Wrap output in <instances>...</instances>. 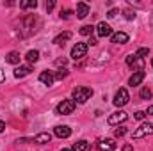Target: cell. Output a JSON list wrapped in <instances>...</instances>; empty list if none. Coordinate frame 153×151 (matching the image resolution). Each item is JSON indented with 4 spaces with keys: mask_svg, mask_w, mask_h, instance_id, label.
<instances>
[{
    "mask_svg": "<svg viewBox=\"0 0 153 151\" xmlns=\"http://www.w3.org/2000/svg\"><path fill=\"white\" fill-rule=\"evenodd\" d=\"M41 27V20H39L36 14H30V16H25L20 20V29H18V36L20 38H29L32 34L38 32V29Z\"/></svg>",
    "mask_w": 153,
    "mask_h": 151,
    "instance_id": "obj_1",
    "label": "cell"
},
{
    "mask_svg": "<svg viewBox=\"0 0 153 151\" xmlns=\"http://www.w3.org/2000/svg\"><path fill=\"white\" fill-rule=\"evenodd\" d=\"M93 96V89L91 87H75L73 89V101L75 103H85L89 98Z\"/></svg>",
    "mask_w": 153,
    "mask_h": 151,
    "instance_id": "obj_2",
    "label": "cell"
},
{
    "mask_svg": "<svg viewBox=\"0 0 153 151\" xmlns=\"http://www.w3.org/2000/svg\"><path fill=\"white\" fill-rule=\"evenodd\" d=\"M75 107H76V103L73 100H62V101L57 105L55 112L59 114V115H70V114H73Z\"/></svg>",
    "mask_w": 153,
    "mask_h": 151,
    "instance_id": "obj_3",
    "label": "cell"
},
{
    "mask_svg": "<svg viewBox=\"0 0 153 151\" xmlns=\"http://www.w3.org/2000/svg\"><path fill=\"white\" fill-rule=\"evenodd\" d=\"M148 135H153V124L143 123V124L132 133V139H143V137H148Z\"/></svg>",
    "mask_w": 153,
    "mask_h": 151,
    "instance_id": "obj_4",
    "label": "cell"
},
{
    "mask_svg": "<svg viewBox=\"0 0 153 151\" xmlns=\"http://www.w3.org/2000/svg\"><path fill=\"white\" fill-rule=\"evenodd\" d=\"M114 105L116 107H125L128 101H130V94H128V91L125 89V87H121L117 93H116V96H114Z\"/></svg>",
    "mask_w": 153,
    "mask_h": 151,
    "instance_id": "obj_5",
    "label": "cell"
},
{
    "mask_svg": "<svg viewBox=\"0 0 153 151\" xmlns=\"http://www.w3.org/2000/svg\"><path fill=\"white\" fill-rule=\"evenodd\" d=\"M85 53H87V43H76L75 46L71 48V59H84L85 57Z\"/></svg>",
    "mask_w": 153,
    "mask_h": 151,
    "instance_id": "obj_6",
    "label": "cell"
},
{
    "mask_svg": "<svg viewBox=\"0 0 153 151\" xmlns=\"http://www.w3.org/2000/svg\"><path fill=\"white\" fill-rule=\"evenodd\" d=\"M128 119V114L125 112V110H117V112H114V114H111L109 115V124H121V123H125Z\"/></svg>",
    "mask_w": 153,
    "mask_h": 151,
    "instance_id": "obj_7",
    "label": "cell"
},
{
    "mask_svg": "<svg viewBox=\"0 0 153 151\" xmlns=\"http://www.w3.org/2000/svg\"><path fill=\"white\" fill-rule=\"evenodd\" d=\"M94 30H96V34H98L100 38H109V36H112V29H111L109 23H105V21H100V23L94 27Z\"/></svg>",
    "mask_w": 153,
    "mask_h": 151,
    "instance_id": "obj_8",
    "label": "cell"
},
{
    "mask_svg": "<svg viewBox=\"0 0 153 151\" xmlns=\"http://www.w3.org/2000/svg\"><path fill=\"white\" fill-rule=\"evenodd\" d=\"M53 135L59 137V139H68L71 135V128L66 126V124H59V126L53 128Z\"/></svg>",
    "mask_w": 153,
    "mask_h": 151,
    "instance_id": "obj_9",
    "label": "cell"
},
{
    "mask_svg": "<svg viewBox=\"0 0 153 151\" xmlns=\"http://www.w3.org/2000/svg\"><path fill=\"white\" fill-rule=\"evenodd\" d=\"M96 148L98 151H116V142L112 139H103V141H98Z\"/></svg>",
    "mask_w": 153,
    "mask_h": 151,
    "instance_id": "obj_10",
    "label": "cell"
},
{
    "mask_svg": "<svg viewBox=\"0 0 153 151\" xmlns=\"http://www.w3.org/2000/svg\"><path fill=\"white\" fill-rule=\"evenodd\" d=\"M39 82L41 84H45V85H53V82H55V78H53V73L52 71H41V75H39Z\"/></svg>",
    "mask_w": 153,
    "mask_h": 151,
    "instance_id": "obj_11",
    "label": "cell"
},
{
    "mask_svg": "<svg viewBox=\"0 0 153 151\" xmlns=\"http://www.w3.org/2000/svg\"><path fill=\"white\" fill-rule=\"evenodd\" d=\"M144 76H146V73H144V71H137V73H134V75L128 78V85H130V87L139 85V84L144 80Z\"/></svg>",
    "mask_w": 153,
    "mask_h": 151,
    "instance_id": "obj_12",
    "label": "cell"
},
{
    "mask_svg": "<svg viewBox=\"0 0 153 151\" xmlns=\"http://www.w3.org/2000/svg\"><path fill=\"white\" fill-rule=\"evenodd\" d=\"M87 14H89V5H87L85 2H78V4H76V18L84 20Z\"/></svg>",
    "mask_w": 153,
    "mask_h": 151,
    "instance_id": "obj_13",
    "label": "cell"
},
{
    "mask_svg": "<svg viewBox=\"0 0 153 151\" xmlns=\"http://www.w3.org/2000/svg\"><path fill=\"white\" fill-rule=\"evenodd\" d=\"M111 41L114 44H125V43H128V34L126 32H116L111 36Z\"/></svg>",
    "mask_w": 153,
    "mask_h": 151,
    "instance_id": "obj_14",
    "label": "cell"
},
{
    "mask_svg": "<svg viewBox=\"0 0 153 151\" xmlns=\"http://www.w3.org/2000/svg\"><path fill=\"white\" fill-rule=\"evenodd\" d=\"M50 141H52V133H48V132H41V133H38L34 137V142L36 144H48Z\"/></svg>",
    "mask_w": 153,
    "mask_h": 151,
    "instance_id": "obj_15",
    "label": "cell"
},
{
    "mask_svg": "<svg viewBox=\"0 0 153 151\" xmlns=\"http://www.w3.org/2000/svg\"><path fill=\"white\" fill-rule=\"evenodd\" d=\"M30 71H32V68H30V66H18V68L14 70V73H13V75L16 76V78H23V76L29 75Z\"/></svg>",
    "mask_w": 153,
    "mask_h": 151,
    "instance_id": "obj_16",
    "label": "cell"
},
{
    "mask_svg": "<svg viewBox=\"0 0 153 151\" xmlns=\"http://www.w3.org/2000/svg\"><path fill=\"white\" fill-rule=\"evenodd\" d=\"M70 39H71V32H62V34H59L57 38L53 39V43H55L57 46H64V43L70 41Z\"/></svg>",
    "mask_w": 153,
    "mask_h": 151,
    "instance_id": "obj_17",
    "label": "cell"
},
{
    "mask_svg": "<svg viewBox=\"0 0 153 151\" xmlns=\"http://www.w3.org/2000/svg\"><path fill=\"white\" fill-rule=\"evenodd\" d=\"M20 53L18 52H9L7 55H5V62H9V64H20Z\"/></svg>",
    "mask_w": 153,
    "mask_h": 151,
    "instance_id": "obj_18",
    "label": "cell"
},
{
    "mask_svg": "<svg viewBox=\"0 0 153 151\" xmlns=\"http://www.w3.org/2000/svg\"><path fill=\"white\" fill-rule=\"evenodd\" d=\"M25 59H27L30 64L38 62V61H39V52H38V50H29V52H27V55H25Z\"/></svg>",
    "mask_w": 153,
    "mask_h": 151,
    "instance_id": "obj_19",
    "label": "cell"
},
{
    "mask_svg": "<svg viewBox=\"0 0 153 151\" xmlns=\"http://www.w3.org/2000/svg\"><path fill=\"white\" fill-rule=\"evenodd\" d=\"M87 150H89V142L87 141H78L71 148V151H87Z\"/></svg>",
    "mask_w": 153,
    "mask_h": 151,
    "instance_id": "obj_20",
    "label": "cell"
},
{
    "mask_svg": "<svg viewBox=\"0 0 153 151\" xmlns=\"http://www.w3.org/2000/svg\"><path fill=\"white\" fill-rule=\"evenodd\" d=\"M38 7V2L36 0H23V2H20V9H36Z\"/></svg>",
    "mask_w": 153,
    "mask_h": 151,
    "instance_id": "obj_21",
    "label": "cell"
},
{
    "mask_svg": "<svg viewBox=\"0 0 153 151\" xmlns=\"http://www.w3.org/2000/svg\"><path fill=\"white\" fill-rule=\"evenodd\" d=\"M143 68H144V59H139V57H135V61H134V64H132V70H135L134 73H137V71H143Z\"/></svg>",
    "mask_w": 153,
    "mask_h": 151,
    "instance_id": "obj_22",
    "label": "cell"
},
{
    "mask_svg": "<svg viewBox=\"0 0 153 151\" xmlns=\"http://www.w3.org/2000/svg\"><path fill=\"white\" fill-rule=\"evenodd\" d=\"M93 32H94V27H93V25H84V27L80 29V34H82V36H91Z\"/></svg>",
    "mask_w": 153,
    "mask_h": 151,
    "instance_id": "obj_23",
    "label": "cell"
},
{
    "mask_svg": "<svg viewBox=\"0 0 153 151\" xmlns=\"http://www.w3.org/2000/svg\"><path fill=\"white\" fill-rule=\"evenodd\" d=\"M66 76H68V70H66V68H62V70H59V71L53 73V78H55V80H62V78H66Z\"/></svg>",
    "mask_w": 153,
    "mask_h": 151,
    "instance_id": "obj_24",
    "label": "cell"
},
{
    "mask_svg": "<svg viewBox=\"0 0 153 151\" xmlns=\"http://www.w3.org/2000/svg\"><path fill=\"white\" fill-rule=\"evenodd\" d=\"M123 16H125L126 20H135V16H137V14H135V11H134V9H125V11H123Z\"/></svg>",
    "mask_w": 153,
    "mask_h": 151,
    "instance_id": "obj_25",
    "label": "cell"
},
{
    "mask_svg": "<svg viewBox=\"0 0 153 151\" xmlns=\"http://www.w3.org/2000/svg\"><path fill=\"white\" fill-rule=\"evenodd\" d=\"M139 96H141L143 100H150V98H152V91H150L148 87H143L141 93H139Z\"/></svg>",
    "mask_w": 153,
    "mask_h": 151,
    "instance_id": "obj_26",
    "label": "cell"
},
{
    "mask_svg": "<svg viewBox=\"0 0 153 151\" xmlns=\"http://www.w3.org/2000/svg\"><path fill=\"white\" fill-rule=\"evenodd\" d=\"M114 135L117 137V139H121V137H125V135H126V128H125V126H119V128H116Z\"/></svg>",
    "mask_w": 153,
    "mask_h": 151,
    "instance_id": "obj_27",
    "label": "cell"
},
{
    "mask_svg": "<svg viewBox=\"0 0 153 151\" xmlns=\"http://www.w3.org/2000/svg\"><path fill=\"white\" fill-rule=\"evenodd\" d=\"M148 53H150V50H148V48H139V50H137V53H135V57H139V59H144Z\"/></svg>",
    "mask_w": 153,
    "mask_h": 151,
    "instance_id": "obj_28",
    "label": "cell"
},
{
    "mask_svg": "<svg viewBox=\"0 0 153 151\" xmlns=\"http://www.w3.org/2000/svg\"><path fill=\"white\" fill-rule=\"evenodd\" d=\"M134 117H135V119H139V121H143V119L146 117V112H143V110H137V112L134 114Z\"/></svg>",
    "mask_w": 153,
    "mask_h": 151,
    "instance_id": "obj_29",
    "label": "cell"
},
{
    "mask_svg": "<svg viewBox=\"0 0 153 151\" xmlns=\"http://www.w3.org/2000/svg\"><path fill=\"white\" fill-rule=\"evenodd\" d=\"M117 14H119V11H117V9H111V11L107 13V18H116Z\"/></svg>",
    "mask_w": 153,
    "mask_h": 151,
    "instance_id": "obj_30",
    "label": "cell"
},
{
    "mask_svg": "<svg viewBox=\"0 0 153 151\" xmlns=\"http://www.w3.org/2000/svg\"><path fill=\"white\" fill-rule=\"evenodd\" d=\"M55 64H57V66H66V64H68V59H66V57L57 59V61H55Z\"/></svg>",
    "mask_w": 153,
    "mask_h": 151,
    "instance_id": "obj_31",
    "label": "cell"
},
{
    "mask_svg": "<svg viewBox=\"0 0 153 151\" xmlns=\"http://www.w3.org/2000/svg\"><path fill=\"white\" fill-rule=\"evenodd\" d=\"M53 7H55V2H53V0H48V2H46V11L50 13Z\"/></svg>",
    "mask_w": 153,
    "mask_h": 151,
    "instance_id": "obj_32",
    "label": "cell"
},
{
    "mask_svg": "<svg viewBox=\"0 0 153 151\" xmlns=\"http://www.w3.org/2000/svg\"><path fill=\"white\" fill-rule=\"evenodd\" d=\"M70 14H71V11H70V9L61 11V18H64V20H66V18H70Z\"/></svg>",
    "mask_w": 153,
    "mask_h": 151,
    "instance_id": "obj_33",
    "label": "cell"
},
{
    "mask_svg": "<svg viewBox=\"0 0 153 151\" xmlns=\"http://www.w3.org/2000/svg\"><path fill=\"white\" fill-rule=\"evenodd\" d=\"M134 61H135V55H128V57H126V64H128V66H132Z\"/></svg>",
    "mask_w": 153,
    "mask_h": 151,
    "instance_id": "obj_34",
    "label": "cell"
},
{
    "mask_svg": "<svg viewBox=\"0 0 153 151\" xmlns=\"http://www.w3.org/2000/svg\"><path fill=\"white\" fill-rule=\"evenodd\" d=\"M132 150H134L132 144H125V146H123V151H132Z\"/></svg>",
    "mask_w": 153,
    "mask_h": 151,
    "instance_id": "obj_35",
    "label": "cell"
},
{
    "mask_svg": "<svg viewBox=\"0 0 153 151\" xmlns=\"http://www.w3.org/2000/svg\"><path fill=\"white\" fill-rule=\"evenodd\" d=\"M89 44H91V46H94V44H98V43H96V39H94V38H91V39H89Z\"/></svg>",
    "mask_w": 153,
    "mask_h": 151,
    "instance_id": "obj_36",
    "label": "cell"
},
{
    "mask_svg": "<svg viewBox=\"0 0 153 151\" xmlns=\"http://www.w3.org/2000/svg\"><path fill=\"white\" fill-rule=\"evenodd\" d=\"M4 78H5V75H4V70H0V84L4 82Z\"/></svg>",
    "mask_w": 153,
    "mask_h": 151,
    "instance_id": "obj_37",
    "label": "cell"
},
{
    "mask_svg": "<svg viewBox=\"0 0 153 151\" xmlns=\"http://www.w3.org/2000/svg\"><path fill=\"white\" fill-rule=\"evenodd\" d=\"M4 128H5V123H4V121H0V132H4Z\"/></svg>",
    "mask_w": 153,
    "mask_h": 151,
    "instance_id": "obj_38",
    "label": "cell"
},
{
    "mask_svg": "<svg viewBox=\"0 0 153 151\" xmlns=\"http://www.w3.org/2000/svg\"><path fill=\"white\" fill-rule=\"evenodd\" d=\"M146 114H148V115H150V114H153V105H152V107H148V110H146Z\"/></svg>",
    "mask_w": 153,
    "mask_h": 151,
    "instance_id": "obj_39",
    "label": "cell"
},
{
    "mask_svg": "<svg viewBox=\"0 0 153 151\" xmlns=\"http://www.w3.org/2000/svg\"><path fill=\"white\" fill-rule=\"evenodd\" d=\"M61 151H71V150H61Z\"/></svg>",
    "mask_w": 153,
    "mask_h": 151,
    "instance_id": "obj_40",
    "label": "cell"
},
{
    "mask_svg": "<svg viewBox=\"0 0 153 151\" xmlns=\"http://www.w3.org/2000/svg\"><path fill=\"white\" fill-rule=\"evenodd\" d=\"M152 66H153V59H152Z\"/></svg>",
    "mask_w": 153,
    "mask_h": 151,
    "instance_id": "obj_41",
    "label": "cell"
},
{
    "mask_svg": "<svg viewBox=\"0 0 153 151\" xmlns=\"http://www.w3.org/2000/svg\"><path fill=\"white\" fill-rule=\"evenodd\" d=\"M132 151H134V150H132Z\"/></svg>",
    "mask_w": 153,
    "mask_h": 151,
    "instance_id": "obj_42",
    "label": "cell"
}]
</instances>
